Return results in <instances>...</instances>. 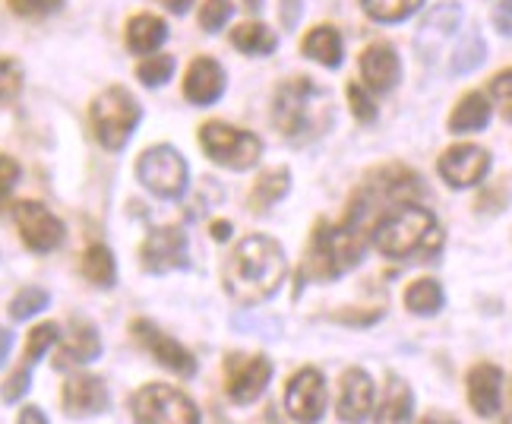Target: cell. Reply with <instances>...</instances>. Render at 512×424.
Here are the masks:
<instances>
[{
  "label": "cell",
  "instance_id": "cell-27",
  "mask_svg": "<svg viewBox=\"0 0 512 424\" xmlns=\"http://www.w3.org/2000/svg\"><path fill=\"white\" fill-rule=\"evenodd\" d=\"M83 276L98 285V288H111L117 279V263L111 257V250L105 244H92L83 254Z\"/></svg>",
  "mask_w": 512,
  "mask_h": 424
},
{
  "label": "cell",
  "instance_id": "cell-40",
  "mask_svg": "<svg viewBox=\"0 0 512 424\" xmlns=\"http://www.w3.org/2000/svg\"><path fill=\"white\" fill-rule=\"evenodd\" d=\"M16 181H19V165L10 156H0V203L10 197Z\"/></svg>",
  "mask_w": 512,
  "mask_h": 424
},
{
  "label": "cell",
  "instance_id": "cell-34",
  "mask_svg": "<svg viewBox=\"0 0 512 424\" xmlns=\"http://www.w3.org/2000/svg\"><path fill=\"white\" fill-rule=\"evenodd\" d=\"M231 13H234L231 0H206L203 10H200V26L206 32H219L231 19Z\"/></svg>",
  "mask_w": 512,
  "mask_h": 424
},
{
  "label": "cell",
  "instance_id": "cell-16",
  "mask_svg": "<svg viewBox=\"0 0 512 424\" xmlns=\"http://www.w3.org/2000/svg\"><path fill=\"white\" fill-rule=\"evenodd\" d=\"M373 409V380L367 371L351 368L342 374V393H339V418L345 424H364Z\"/></svg>",
  "mask_w": 512,
  "mask_h": 424
},
{
  "label": "cell",
  "instance_id": "cell-11",
  "mask_svg": "<svg viewBox=\"0 0 512 424\" xmlns=\"http://www.w3.org/2000/svg\"><path fill=\"white\" fill-rule=\"evenodd\" d=\"M140 263L146 273H171V269H187L190 266V250L187 235L181 228H155L143 241Z\"/></svg>",
  "mask_w": 512,
  "mask_h": 424
},
{
  "label": "cell",
  "instance_id": "cell-37",
  "mask_svg": "<svg viewBox=\"0 0 512 424\" xmlns=\"http://www.w3.org/2000/svg\"><path fill=\"white\" fill-rule=\"evenodd\" d=\"M348 102H351V111H354V118H358L361 124H370L373 118H377V105L370 102V95L361 89V86H348Z\"/></svg>",
  "mask_w": 512,
  "mask_h": 424
},
{
  "label": "cell",
  "instance_id": "cell-41",
  "mask_svg": "<svg viewBox=\"0 0 512 424\" xmlns=\"http://www.w3.org/2000/svg\"><path fill=\"white\" fill-rule=\"evenodd\" d=\"M494 23L503 35H512V0H497L494 7Z\"/></svg>",
  "mask_w": 512,
  "mask_h": 424
},
{
  "label": "cell",
  "instance_id": "cell-39",
  "mask_svg": "<svg viewBox=\"0 0 512 424\" xmlns=\"http://www.w3.org/2000/svg\"><path fill=\"white\" fill-rule=\"evenodd\" d=\"M490 95L506 108V114L512 118V70H503L497 73L494 80H490Z\"/></svg>",
  "mask_w": 512,
  "mask_h": 424
},
{
  "label": "cell",
  "instance_id": "cell-25",
  "mask_svg": "<svg viewBox=\"0 0 512 424\" xmlns=\"http://www.w3.org/2000/svg\"><path fill=\"white\" fill-rule=\"evenodd\" d=\"M288 187H291V175L285 168H275V171H266V175L253 184V190H250V209L253 212H263V209H269V206H275L279 203L285 194H288Z\"/></svg>",
  "mask_w": 512,
  "mask_h": 424
},
{
  "label": "cell",
  "instance_id": "cell-28",
  "mask_svg": "<svg viewBox=\"0 0 512 424\" xmlns=\"http://www.w3.org/2000/svg\"><path fill=\"white\" fill-rule=\"evenodd\" d=\"M424 0H361V7L377 23H402V19L415 16Z\"/></svg>",
  "mask_w": 512,
  "mask_h": 424
},
{
  "label": "cell",
  "instance_id": "cell-33",
  "mask_svg": "<svg viewBox=\"0 0 512 424\" xmlns=\"http://www.w3.org/2000/svg\"><path fill=\"white\" fill-rule=\"evenodd\" d=\"M462 23V7L459 4H437L427 19H424V29H433V32H440V35H452L459 29Z\"/></svg>",
  "mask_w": 512,
  "mask_h": 424
},
{
  "label": "cell",
  "instance_id": "cell-3",
  "mask_svg": "<svg viewBox=\"0 0 512 424\" xmlns=\"http://www.w3.org/2000/svg\"><path fill=\"white\" fill-rule=\"evenodd\" d=\"M373 247L380 254L402 260L418 254V250H437L440 247V231L433 212L415 203H402L399 209L386 212V216L373 225Z\"/></svg>",
  "mask_w": 512,
  "mask_h": 424
},
{
  "label": "cell",
  "instance_id": "cell-20",
  "mask_svg": "<svg viewBox=\"0 0 512 424\" xmlns=\"http://www.w3.org/2000/svg\"><path fill=\"white\" fill-rule=\"evenodd\" d=\"M411 415H415V393H411V387L402 377L392 374L386 380V393L373 424H408Z\"/></svg>",
  "mask_w": 512,
  "mask_h": 424
},
{
  "label": "cell",
  "instance_id": "cell-32",
  "mask_svg": "<svg viewBox=\"0 0 512 424\" xmlns=\"http://www.w3.org/2000/svg\"><path fill=\"white\" fill-rule=\"evenodd\" d=\"M171 73H174V57H168V54H152V57H146L140 67H136V76H140L146 86L168 83Z\"/></svg>",
  "mask_w": 512,
  "mask_h": 424
},
{
  "label": "cell",
  "instance_id": "cell-43",
  "mask_svg": "<svg viewBox=\"0 0 512 424\" xmlns=\"http://www.w3.org/2000/svg\"><path fill=\"white\" fill-rule=\"evenodd\" d=\"M10 345H13V336L0 326V368H4V361H7V355H10Z\"/></svg>",
  "mask_w": 512,
  "mask_h": 424
},
{
  "label": "cell",
  "instance_id": "cell-24",
  "mask_svg": "<svg viewBox=\"0 0 512 424\" xmlns=\"http://www.w3.org/2000/svg\"><path fill=\"white\" fill-rule=\"evenodd\" d=\"M405 307L418 317H433L443 307V285L437 279H418L405 288Z\"/></svg>",
  "mask_w": 512,
  "mask_h": 424
},
{
  "label": "cell",
  "instance_id": "cell-12",
  "mask_svg": "<svg viewBox=\"0 0 512 424\" xmlns=\"http://www.w3.org/2000/svg\"><path fill=\"white\" fill-rule=\"evenodd\" d=\"M440 178L456 187V190H465V187H475L487 178L490 171V152L481 149V146H471V143H462V146H452L446 149L440 162Z\"/></svg>",
  "mask_w": 512,
  "mask_h": 424
},
{
  "label": "cell",
  "instance_id": "cell-29",
  "mask_svg": "<svg viewBox=\"0 0 512 424\" xmlns=\"http://www.w3.org/2000/svg\"><path fill=\"white\" fill-rule=\"evenodd\" d=\"M484 57H487V45H484V38H481V32H468L462 42H459V48H456V54H452V73H471V70H478L481 64H484Z\"/></svg>",
  "mask_w": 512,
  "mask_h": 424
},
{
  "label": "cell",
  "instance_id": "cell-9",
  "mask_svg": "<svg viewBox=\"0 0 512 424\" xmlns=\"http://www.w3.org/2000/svg\"><path fill=\"white\" fill-rule=\"evenodd\" d=\"M285 409L298 424H317L326 412V380L317 368L298 371L285 387Z\"/></svg>",
  "mask_w": 512,
  "mask_h": 424
},
{
  "label": "cell",
  "instance_id": "cell-19",
  "mask_svg": "<svg viewBox=\"0 0 512 424\" xmlns=\"http://www.w3.org/2000/svg\"><path fill=\"white\" fill-rule=\"evenodd\" d=\"M102 355V339H98L95 326L86 320H73L70 333L61 345V352L54 358V368H73V364H89Z\"/></svg>",
  "mask_w": 512,
  "mask_h": 424
},
{
  "label": "cell",
  "instance_id": "cell-1",
  "mask_svg": "<svg viewBox=\"0 0 512 424\" xmlns=\"http://www.w3.org/2000/svg\"><path fill=\"white\" fill-rule=\"evenodd\" d=\"M285 279V254L282 247L266 235H250L231 250L225 260L222 282L225 292L238 304H263L269 301Z\"/></svg>",
  "mask_w": 512,
  "mask_h": 424
},
{
  "label": "cell",
  "instance_id": "cell-5",
  "mask_svg": "<svg viewBox=\"0 0 512 424\" xmlns=\"http://www.w3.org/2000/svg\"><path fill=\"white\" fill-rule=\"evenodd\" d=\"M200 146L212 162H219L222 168H231V171H247L263 156L260 137H253V133L238 130L231 124H219V121L203 124Z\"/></svg>",
  "mask_w": 512,
  "mask_h": 424
},
{
  "label": "cell",
  "instance_id": "cell-30",
  "mask_svg": "<svg viewBox=\"0 0 512 424\" xmlns=\"http://www.w3.org/2000/svg\"><path fill=\"white\" fill-rule=\"evenodd\" d=\"M61 339V330H57V323H42L35 326V330L29 333V342H26V355H23V368H35V361L42 358L51 345Z\"/></svg>",
  "mask_w": 512,
  "mask_h": 424
},
{
  "label": "cell",
  "instance_id": "cell-44",
  "mask_svg": "<svg viewBox=\"0 0 512 424\" xmlns=\"http://www.w3.org/2000/svg\"><path fill=\"white\" fill-rule=\"evenodd\" d=\"M212 238L215 241H228L231 238V225L228 222H212Z\"/></svg>",
  "mask_w": 512,
  "mask_h": 424
},
{
  "label": "cell",
  "instance_id": "cell-46",
  "mask_svg": "<svg viewBox=\"0 0 512 424\" xmlns=\"http://www.w3.org/2000/svg\"><path fill=\"white\" fill-rule=\"evenodd\" d=\"M421 424H459V421H452L449 415H440V412H433V415H427Z\"/></svg>",
  "mask_w": 512,
  "mask_h": 424
},
{
  "label": "cell",
  "instance_id": "cell-2",
  "mask_svg": "<svg viewBox=\"0 0 512 424\" xmlns=\"http://www.w3.org/2000/svg\"><path fill=\"white\" fill-rule=\"evenodd\" d=\"M272 121L282 130V137L291 143L317 140L320 133L332 124V105L329 95L313 86L307 76L288 80L272 102Z\"/></svg>",
  "mask_w": 512,
  "mask_h": 424
},
{
  "label": "cell",
  "instance_id": "cell-21",
  "mask_svg": "<svg viewBox=\"0 0 512 424\" xmlns=\"http://www.w3.org/2000/svg\"><path fill=\"white\" fill-rule=\"evenodd\" d=\"M168 38V26L162 23L159 16L143 13V16H133L130 26H127V45L133 54H152L165 45Z\"/></svg>",
  "mask_w": 512,
  "mask_h": 424
},
{
  "label": "cell",
  "instance_id": "cell-23",
  "mask_svg": "<svg viewBox=\"0 0 512 424\" xmlns=\"http://www.w3.org/2000/svg\"><path fill=\"white\" fill-rule=\"evenodd\" d=\"M490 124V102L481 92H468L462 95V102L456 111L449 114V133H475Z\"/></svg>",
  "mask_w": 512,
  "mask_h": 424
},
{
  "label": "cell",
  "instance_id": "cell-45",
  "mask_svg": "<svg viewBox=\"0 0 512 424\" xmlns=\"http://www.w3.org/2000/svg\"><path fill=\"white\" fill-rule=\"evenodd\" d=\"M162 4L171 10V13H187L190 10V4H193V0H162Z\"/></svg>",
  "mask_w": 512,
  "mask_h": 424
},
{
  "label": "cell",
  "instance_id": "cell-38",
  "mask_svg": "<svg viewBox=\"0 0 512 424\" xmlns=\"http://www.w3.org/2000/svg\"><path fill=\"white\" fill-rule=\"evenodd\" d=\"M29 383H32V371L29 368H19L10 374V380L0 387V396H4L7 402H16V399H23L26 390H29Z\"/></svg>",
  "mask_w": 512,
  "mask_h": 424
},
{
  "label": "cell",
  "instance_id": "cell-8",
  "mask_svg": "<svg viewBox=\"0 0 512 424\" xmlns=\"http://www.w3.org/2000/svg\"><path fill=\"white\" fill-rule=\"evenodd\" d=\"M269 377L272 364L266 355H228L225 361V390L238 406H250V402L260 399Z\"/></svg>",
  "mask_w": 512,
  "mask_h": 424
},
{
  "label": "cell",
  "instance_id": "cell-36",
  "mask_svg": "<svg viewBox=\"0 0 512 424\" xmlns=\"http://www.w3.org/2000/svg\"><path fill=\"white\" fill-rule=\"evenodd\" d=\"M10 10L26 19H42L61 10V0H10Z\"/></svg>",
  "mask_w": 512,
  "mask_h": 424
},
{
  "label": "cell",
  "instance_id": "cell-18",
  "mask_svg": "<svg viewBox=\"0 0 512 424\" xmlns=\"http://www.w3.org/2000/svg\"><path fill=\"white\" fill-rule=\"evenodd\" d=\"M225 92V70L212 57H196L187 70L184 95L193 105H212Z\"/></svg>",
  "mask_w": 512,
  "mask_h": 424
},
{
  "label": "cell",
  "instance_id": "cell-42",
  "mask_svg": "<svg viewBox=\"0 0 512 424\" xmlns=\"http://www.w3.org/2000/svg\"><path fill=\"white\" fill-rule=\"evenodd\" d=\"M19 424H48V418L42 415V409L26 406L23 412H19Z\"/></svg>",
  "mask_w": 512,
  "mask_h": 424
},
{
  "label": "cell",
  "instance_id": "cell-14",
  "mask_svg": "<svg viewBox=\"0 0 512 424\" xmlns=\"http://www.w3.org/2000/svg\"><path fill=\"white\" fill-rule=\"evenodd\" d=\"M468 402L475 415L494 418L503 406V371L497 364L481 361L468 371Z\"/></svg>",
  "mask_w": 512,
  "mask_h": 424
},
{
  "label": "cell",
  "instance_id": "cell-7",
  "mask_svg": "<svg viewBox=\"0 0 512 424\" xmlns=\"http://www.w3.org/2000/svg\"><path fill=\"white\" fill-rule=\"evenodd\" d=\"M136 175L155 197L174 200L187 190V162L171 146H152L136 162Z\"/></svg>",
  "mask_w": 512,
  "mask_h": 424
},
{
  "label": "cell",
  "instance_id": "cell-26",
  "mask_svg": "<svg viewBox=\"0 0 512 424\" xmlns=\"http://www.w3.org/2000/svg\"><path fill=\"white\" fill-rule=\"evenodd\" d=\"M231 45L241 48L244 54L263 57V54H272L275 48H279V38H275V32L263 23H244L231 32Z\"/></svg>",
  "mask_w": 512,
  "mask_h": 424
},
{
  "label": "cell",
  "instance_id": "cell-35",
  "mask_svg": "<svg viewBox=\"0 0 512 424\" xmlns=\"http://www.w3.org/2000/svg\"><path fill=\"white\" fill-rule=\"evenodd\" d=\"M23 89V70L16 61H0V105L13 102Z\"/></svg>",
  "mask_w": 512,
  "mask_h": 424
},
{
  "label": "cell",
  "instance_id": "cell-6",
  "mask_svg": "<svg viewBox=\"0 0 512 424\" xmlns=\"http://www.w3.org/2000/svg\"><path fill=\"white\" fill-rule=\"evenodd\" d=\"M130 412L136 424H200V412L193 402L165 383H149L130 399Z\"/></svg>",
  "mask_w": 512,
  "mask_h": 424
},
{
  "label": "cell",
  "instance_id": "cell-17",
  "mask_svg": "<svg viewBox=\"0 0 512 424\" xmlns=\"http://www.w3.org/2000/svg\"><path fill=\"white\" fill-rule=\"evenodd\" d=\"M361 76L367 89L373 92H389L396 89L399 76H402V64H399V54L392 51L389 45H370L361 54Z\"/></svg>",
  "mask_w": 512,
  "mask_h": 424
},
{
  "label": "cell",
  "instance_id": "cell-10",
  "mask_svg": "<svg viewBox=\"0 0 512 424\" xmlns=\"http://www.w3.org/2000/svg\"><path fill=\"white\" fill-rule=\"evenodd\" d=\"M13 216H16L19 235H23L26 247L35 250V254H48V250H54L57 244L64 241L61 219H57L54 212L48 206H42V203H32V200L16 203Z\"/></svg>",
  "mask_w": 512,
  "mask_h": 424
},
{
  "label": "cell",
  "instance_id": "cell-15",
  "mask_svg": "<svg viewBox=\"0 0 512 424\" xmlns=\"http://www.w3.org/2000/svg\"><path fill=\"white\" fill-rule=\"evenodd\" d=\"M64 412L70 418H89L108 409V387L102 377L92 374H76L64 383Z\"/></svg>",
  "mask_w": 512,
  "mask_h": 424
},
{
  "label": "cell",
  "instance_id": "cell-22",
  "mask_svg": "<svg viewBox=\"0 0 512 424\" xmlns=\"http://www.w3.org/2000/svg\"><path fill=\"white\" fill-rule=\"evenodd\" d=\"M301 48H304V54L310 57V61H317V64H323L329 70H336L342 64V35H339V29H332V26L310 29Z\"/></svg>",
  "mask_w": 512,
  "mask_h": 424
},
{
  "label": "cell",
  "instance_id": "cell-4",
  "mask_svg": "<svg viewBox=\"0 0 512 424\" xmlns=\"http://www.w3.org/2000/svg\"><path fill=\"white\" fill-rule=\"evenodd\" d=\"M89 118H92V130H95L98 143L111 152H117V149H124L127 140L133 137V130H136V124H140L143 111L124 86H111L92 102Z\"/></svg>",
  "mask_w": 512,
  "mask_h": 424
},
{
  "label": "cell",
  "instance_id": "cell-13",
  "mask_svg": "<svg viewBox=\"0 0 512 424\" xmlns=\"http://www.w3.org/2000/svg\"><path fill=\"white\" fill-rule=\"evenodd\" d=\"M130 330H133V339L140 342L143 349L162 364V368H168L177 377H193L196 374V358L184 349L181 342H174L162 330H155L149 320H133Z\"/></svg>",
  "mask_w": 512,
  "mask_h": 424
},
{
  "label": "cell",
  "instance_id": "cell-31",
  "mask_svg": "<svg viewBox=\"0 0 512 424\" xmlns=\"http://www.w3.org/2000/svg\"><path fill=\"white\" fill-rule=\"evenodd\" d=\"M48 292L45 288H23L13 301H10V317L13 320H29V317H35V314H42L45 307H48Z\"/></svg>",
  "mask_w": 512,
  "mask_h": 424
}]
</instances>
